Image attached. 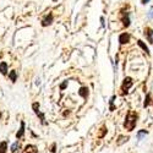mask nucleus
Returning <instances> with one entry per match:
<instances>
[{
	"label": "nucleus",
	"mask_w": 153,
	"mask_h": 153,
	"mask_svg": "<svg viewBox=\"0 0 153 153\" xmlns=\"http://www.w3.org/2000/svg\"><path fill=\"white\" fill-rule=\"evenodd\" d=\"M9 77H10V80L12 81V82H15L16 81V79H17V75H16V71L15 70H12L10 74H9Z\"/></svg>",
	"instance_id": "ddd939ff"
},
{
	"label": "nucleus",
	"mask_w": 153,
	"mask_h": 153,
	"mask_svg": "<svg viewBox=\"0 0 153 153\" xmlns=\"http://www.w3.org/2000/svg\"><path fill=\"white\" fill-rule=\"evenodd\" d=\"M66 85H68V81H65V82H64L61 86H60V88H61V90H64V88H65L66 87Z\"/></svg>",
	"instance_id": "aec40b11"
},
{
	"label": "nucleus",
	"mask_w": 153,
	"mask_h": 153,
	"mask_svg": "<svg viewBox=\"0 0 153 153\" xmlns=\"http://www.w3.org/2000/svg\"><path fill=\"white\" fill-rule=\"evenodd\" d=\"M123 25H124L125 27H129L130 26V17H129V14H127V12H126V14L124 15V17H123Z\"/></svg>",
	"instance_id": "9d476101"
},
{
	"label": "nucleus",
	"mask_w": 153,
	"mask_h": 153,
	"mask_svg": "<svg viewBox=\"0 0 153 153\" xmlns=\"http://www.w3.org/2000/svg\"><path fill=\"white\" fill-rule=\"evenodd\" d=\"M32 107H33V110H34V113L37 114L38 117L41 118L42 123H43V124H45V121H44V120H45V119H44V115H43V114L39 111V104H38V103H33V105H32Z\"/></svg>",
	"instance_id": "7ed1b4c3"
},
{
	"label": "nucleus",
	"mask_w": 153,
	"mask_h": 153,
	"mask_svg": "<svg viewBox=\"0 0 153 153\" xmlns=\"http://www.w3.org/2000/svg\"><path fill=\"white\" fill-rule=\"evenodd\" d=\"M119 140H120V141H118L117 143H118V145L120 146V145H123V143H124L125 141H127V140H129V137H125V136H120V138H119Z\"/></svg>",
	"instance_id": "a211bd4d"
},
{
	"label": "nucleus",
	"mask_w": 153,
	"mask_h": 153,
	"mask_svg": "<svg viewBox=\"0 0 153 153\" xmlns=\"http://www.w3.org/2000/svg\"><path fill=\"white\" fill-rule=\"evenodd\" d=\"M149 1V0H142V4H147Z\"/></svg>",
	"instance_id": "4be33fe9"
},
{
	"label": "nucleus",
	"mask_w": 153,
	"mask_h": 153,
	"mask_svg": "<svg viewBox=\"0 0 153 153\" xmlns=\"http://www.w3.org/2000/svg\"><path fill=\"white\" fill-rule=\"evenodd\" d=\"M22 153H38V149L34 145H27L26 147H25Z\"/></svg>",
	"instance_id": "39448f33"
},
{
	"label": "nucleus",
	"mask_w": 153,
	"mask_h": 153,
	"mask_svg": "<svg viewBox=\"0 0 153 153\" xmlns=\"http://www.w3.org/2000/svg\"><path fill=\"white\" fill-rule=\"evenodd\" d=\"M149 103H151V94L148 93L147 96H146V99H145V103H143V107L146 108V107H148L149 105Z\"/></svg>",
	"instance_id": "f3484780"
},
{
	"label": "nucleus",
	"mask_w": 153,
	"mask_h": 153,
	"mask_svg": "<svg viewBox=\"0 0 153 153\" xmlns=\"http://www.w3.org/2000/svg\"><path fill=\"white\" fill-rule=\"evenodd\" d=\"M52 22H53V15L52 14H49L43 21H42V26H49V25H52Z\"/></svg>",
	"instance_id": "423d86ee"
},
{
	"label": "nucleus",
	"mask_w": 153,
	"mask_h": 153,
	"mask_svg": "<svg viewBox=\"0 0 153 153\" xmlns=\"http://www.w3.org/2000/svg\"><path fill=\"white\" fill-rule=\"evenodd\" d=\"M0 72H1L3 75H6V72H7V64L5 61L0 62Z\"/></svg>",
	"instance_id": "9b49d317"
},
{
	"label": "nucleus",
	"mask_w": 153,
	"mask_h": 153,
	"mask_svg": "<svg viewBox=\"0 0 153 153\" xmlns=\"http://www.w3.org/2000/svg\"><path fill=\"white\" fill-rule=\"evenodd\" d=\"M50 151H52V153H54V152H55V143L52 146V149H50Z\"/></svg>",
	"instance_id": "412c9836"
},
{
	"label": "nucleus",
	"mask_w": 153,
	"mask_h": 153,
	"mask_svg": "<svg viewBox=\"0 0 153 153\" xmlns=\"http://www.w3.org/2000/svg\"><path fill=\"white\" fill-rule=\"evenodd\" d=\"M137 113L135 111H129L127 115L125 118V123H124V127L127 130V131H134V129L136 127V124H137Z\"/></svg>",
	"instance_id": "f257e3e1"
},
{
	"label": "nucleus",
	"mask_w": 153,
	"mask_h": 153,
	"mask_svg": "<svg viewBox=\"0 0 153 153\" xmlns=\"http://www.w3.org/2000/svg\"><path fill=\"white\" fill-rule=\"evenodd\" d=\"M137 44H138V47H141V48L145 50V52H146V53L149 55V49H148V47H147V45H146V44H145V43H143L141 39H140V41H137Z\"/></svg>",
	"instance_id": "f8f14e48"
},
{
	"label": "nucleus",
	"mask_w": 153,
	"mask_h": 153,
	"mask_svg": "<svg viewBox=\"0 0 153 153\" xmlns=\"http://www.w3.org/2000/svg\"><path fill=\"white\" fill-rule=\"evenodd\" d=\"M6 149H7V143L4 141L0 143V153H6Z\"/></svg>",
	"instance_id": "4468645a"
},
{
	"label": "nucleus",
	"mask_w": 153,
	"mask_h": 153,
	"mask_svg": "<svg viewBox=\"0 0 153 153\" xmlns=\"http://www.w3.org/2000/svg\"><path fill=\"white\" fill-rule=\"evenodd\" d=\"M145 36L148 38V42H149V43H153V38H152V36H153V31H152L149 27H147V28L145 30Z\"/></svg>",
	"instance_id": "0eeeda50"
},
{
	"label": "nucleus",
	"mask_w": 153,
	"mask_h": 153,
	"mask_svg": "<svg viewBox=\"0 0 153 153\" xmlns=\"http://www.w3.org/2000/svg\"><path fill=\"white\" fill-rule=\"evenodd\" d=\"M23 135H25V123L21 121V127H20V130H19L17 134H16V137H17V138H22Z\"/></svg>",
	"instance_id": "6e6552de"
},
{
	"label": "nucleus",
	"mask_w": 153,
	"mask_h": 153,
	"mask_svg": "<svg viewBox=\"0 0 153 153\" xmlns=\"http://www.w3.org/2000/svg\"><path fill=\"white\" fill-rule=\"evenodd\" d=\"M105 132H107V130H105V127L103 126V127H102V129H100V132L98 134V137H99V138H100V137H103Z\"/></svg>",
	"instance_id": "6ab92c4d"
},
{
	"label": "nucleus",
	"mask_w": 153,
	"mask_h": 153,
	"mask_svg": "<svg viewBox=\"0 0 153 153\" xmlns=\"http://www.w3.org/2000/svg\"><path fill=\"white\" fill-rule=\"evenodd\" d=\"M79 94H80L82 98H87V97H88V88H87V87H81L80 91H79Z\"/></svg>",
	"instance_id": "1a4fd4ad"
},
{
	"label": "nucleus",
	"mask_w": 153,
	"mask_h": 153,
	"mask_svg": "<svg viewBox=\"0 0 153 153\" xmlns=\"http://www.w3.org/2000/svg\"><path fill=\"white\" fill-rule=\"evenodd\" d=\"M119 42L120 44H126L130 42V34L129 33H121L119 36Z\"/></svg>",
	"instance_id": "20e7f679"
},
{
	"label": "nucleus",
	"mask_w": 153,
	"mask_h": 153,
	"mask_svg": "<svg viewBox=\"0 0 153 153\" xmlns=\"http://www.w3.org/2000/svg\"><path fill=\"white\" fill-rule=\"evenodd\" d=\"M19 148H20V143H19V141H17V142H15L14 145L11 146V152H12V153H16Z\"/></svg>",
	"instance_id": "dca6fc26"
},
{
	"label": "nucleus",
	"mask_w": 153,
	"mask_h": 153,
	"mask_svg": "<svg viewBox=\"0 0 153 153\" xmlns=\"http://www.w3.org/2000/svg\"><path fill=\"white\" fill-rule=\"evenodd\" d=\"M146 135H147V131H146V130H141V131H138V132H137V137H138L140 141H141V140H142Z\"/></svg>",
	"instance_id": "2eb2a0df"
},
{
	"label": "nucleus",
	"mask_w": 153,
	"mask_h": 153,
	"mask_svg": "<svg viewBox=\"0 0 153 153\" xmlns=\"http://www.w3.org/2000/svg\"><path fill=\"white\" fill-rule=\"evenodd\" d=\"M132 79L131 77H126L125 80H124V82H123V85H121V91H123V93H127V91L130 90V88L132 87Z\"/></svg>",
	"instance_id": "f03ea898"
}]
</instances>
